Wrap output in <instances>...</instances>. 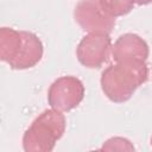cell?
<instances>
[{"instance_id": "8", "label": "cell", "mask_w": 152, "mask_h": 152, "mask_svg": "<svg viewBox=\"0 0 152 152\" xmlns=\"http://www.w3.org/2000/svg\"><path fill=\"white\" fill-rule=\"evenodd\" d=\"M23 45L21 31L10 27H2L0 31V57L4 62L11 64L20 52Z\"/></svg>"}, {"instance_id": "1", "label": "cell", "mask_w": 152, "mask_h": 152, "mask_svg": "<svg viewBox=\"0 0 152 152\" xmlns=\"http://www.w3.org/2000/svg\"><path fill=\"white\" fill-rule=\"evenodd\" d=\"M147 75L146 62H116L103 70L101 87L113 102H125L139 86L146 82Z\"/></svg>"}, {"instance_id": "5", "label": "cell", "mask_w": 152, "mask_h": 152, "mask_svg": "<svg viewBox=\"0 0 152 152\" xmlns=\"http://www.w3.org/2000/svg\"><path fill=\"white\" fill-rule=\"evenodd\" d=\"M112 40L109 33H88L78 44L77 58L87 68H100L109 57Z\"/></svg>"}, {"instance_id": "3", "label": "cell", "mask_w": 152, "mask_h": 152, "mask_svg": "<svg viewBox=\"0 0 152 152\" xmlns=\"http://www.w3.org/2000/svg\"><path fill=\"white\" fill-rule=\"evenodd\" d=\"M83 97V83L74 76H63L57 78L51 84L48 93V101L51 108L62 113L77 107Z\"/></svg>"}, {"instance_id": "7", "label": "cell", "mask_w": 152, "mask_h": 152, "mask_svg": "<svg viewBox=\"0 0 152 152\" xmlns=\"http://www.w3.org/2000/svg\"><path fill=\"white\" fill-rule=\"evenodd\" d=\"M23 45L17 58L10 64L13 69H27L34 66L43 56V45L39 38L26 31H21Z\"/></svg>"}, {"instance_id": "4", "label": "cell", "mask_w": 152, "mask_h": 152, "mask_svg": "<svg viewBox=\"0 0 152 152\" xmlns=\"http://www.w3.org/2000/svg\"><path fill=\"white\" fill-rule=\"evenodd\" d=\"M74 14L80 26L89 33H109L115 25V18L102 8L99 0H81L76 5Z\"/></svg>"}, {"instance_id": "2", "label": "cell", "mask_w": 152, "mask_h": 152, "mask_svg": "<svg viewBox=\"0 0 152 152\" xmlns=\"http://www.w3.org/2000/svg\"><path fill=\"white\" fill-rule=\"evenodd\" d=\"M65 118L62 112L53 108L43 112L25 132L23 138L24 150L27 152H49L63 135Z\"/></svg>"}, {"instance_id": "9", "label": "cell", "mask_w": 152, "mask_h": 152, "mask_svg": "<svg viewBox=\"0 0 152 152\" xmlns=\"http://www.w3.org/2000/svg\"><path fill=\"white\" fill-rule=\"evenodd\" d=\"M102 8L113 18L127 14L134 6V0H99Z\"/></svg>"}, {"instance_id": "6", "label": "cell", "mask_w": 152, "mask_h": 152, "mask_svg": "<svg viewBox=\"0 0 152 152\" xmlns=\"http://www.w3.org/2000/svg\"><path fill=\"white\" fill-rule=\"evenodd\" d=\"M112 55L115 62H146L148 46L139 36L126 33L115 42Z\"/></svg>"}, {"instance_id": "11", "label": "cell", "mask_w": 152, "mask_h": 152, "mask_svg": "<svg viewBox=\"0 0 152 152\" xmlns=\"http://www.w3.org/2000/svg\"><path fill=\"white\" fill-rule=\"evenodd\" d=\"M150 2H152V0H134V4H138V5H146Z\"/></svg>"}, {"instance_id": "12", "label": "cell", "mask_w": 152, "mask_h": 152, "mask_svg": "<svg viewBox=\"0 0 152 152\" xmlns=\"http://www.w3.org/2000/svg\"><path fill=\"white\" fill-rule=\"evenodd\" d=\"M151 145H152V138H151Z\"/></svg>"}, {"instance_id": "10", "label": "cell", "mask_w": 152, "mask_h": 152, "mask_svg": "<svg viewBox=\"0 0 152 152\" xmlns=\"http://www.w3.org/2000/svg\"><path fill=\"white\" fill-rule=\"evenodd\" d=\"M101 150L106 151H134V146L129 142V140L120 137L112 138L104 142Z\"/></svg>"}]
</instances>
